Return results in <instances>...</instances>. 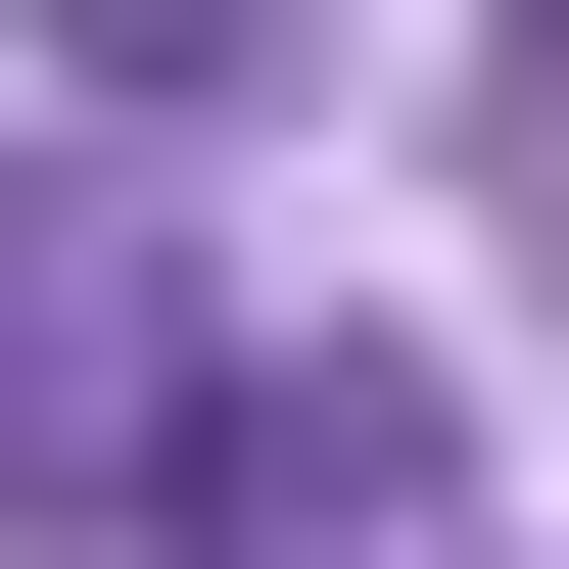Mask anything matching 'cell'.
Wrapping results in <instances>:
<instances>
[{"label":"cell","mask_w":569,"mask_h":569,"mask_svg":"<svg viewBox=\"0 0 569 569\" xmlns=\"http://www.w3.org/2000/svg\"><path fill=\"white\" fill-rule=\"evenodd\" d=\"M190 522H238V569H380V522H427V380H238Z\"/></svg>","instance_id":"1"},{"label":"cell","mask_w":569,"mask_h":569,"mask_svg":"<svg viewBox=\"0 0 569 569\" xmlns=\"http://www.w3.org/2000/svg\"><path fill=\"white\" fill-rule=\"evenodd\" d=\"M0 427H142V332H96V238H0Z\"/></svg>","instance_id":"2"},{"label":"cell","mask_w":569,"mask_h":569,"mask_svg":"<svg viewBox=\"0 0 569 569\" xmlns=\"http://www.w3.org/2000/svg\"><path fill=\"white\" fill-rule=\"evenodd\" d=\"M48 48H96V96H190V48H238V0H48Z\"/></svg>","instance_id":"3"}]
</instances>
